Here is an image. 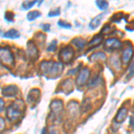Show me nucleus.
Masks as SVG:
<instances>
[{"mask_svg":"<svg viewBox=\"0 0 134 134\" xmlns=\"http://www.w3.org/2000/svg\"><path fill=\"white\" fill-rule=\"evenodd\" d=\"M40 70L41 72L48 79H54L59 76L63 71V65L52 61H43L40 64Z\"/></svg>","mask_w":134,"mask_h":134,"instance_id":"f257e3e1","label":"nucleus"},{"mask_svg":"<svg viewBox=\"0 0 134 134\" xmlns=\"http://www.w3.org/2000/svg\"><path fill=\"white\" fill-rule=\"evenodd\" d=\"M24 109V103L21 100H16L14 101L10 107L6 109V114L9 120L15 122L21 116L23 111Z\"/></svg>","mask_w":134,"mask_h":134,"instance_id":"f03ea898","label":"nucleus"},{"mask_svg":"<svg viewBox=\"0 0 134 134\" xmlns=\"http://www.w3.org/2000/svg\"><path fill=\"white\" fill-rule=\"evenodd\" d=\"M0 63L6 67H12L14 65V55L8 47H0Z\"/></svg>","mask_w":134,"mask_h":134,"instance_id":"7ed1b4c3","label":"nucleus"},{"mask_svg":"<svg viewBox=\"0 0 134 134\" xmlns=\"http://www.w3.org/2000/svg\"><path fill=\"white\" fill-rule=\"evenodd\" d=\"M73 55H74V51H73L72 47L70 46H66L64 48H62L59 54V57L60 59L64 63H69L72 59Z\"/></svg>","mask_w":134,"mask_h":134,"instance_id":"20e7f679","label":"nucleus"},{"mask_svg":"<svg viewBox=\"0 0 134 134\" xmlns=\"http://www.w3.org/2000/svg\"><path fill=\"white\" fill-rule=\"evenodd\" d=\"M88 76H90V70L88 68L83 69L81 72H80L79 75H78V78L76 80V84L79 87L83 86L84 84L87 82Z\"/></svg>","mask_w":134,"mask_h":134,"instance_id":"39448f33","label":"nucleus"},{"mask_svg":"<svg viewBox=\"0 0 134 134\" xmlns=\"http://www.w3.org/2000/svg\"><path fill=\"white\" fill-rule=\"evenodd\" d=\"M27 55L30 59L35 60L38 57V52L36 46L32 41H29L27 44Z\"/></svg>","mask_w":134,"mask_h":134,"instance_id":"423d86ee","label":"nucleus"},{"mask_svg":"<svg viewBox=\"0 0 134 134\" xmlns=\"http://www.w3.org/2000/svg\"><path fill=\"white\" fill-rule=\"evenodd\" d=\"M121 47V42L116 38H109L105 41V48L108 51H113L114 49H117Z\"/></svg>","mask_w":134,"mask_h":134,"instance_id":"0eeeda50","label":"nucleus"},{"mask_svg":"<svg viewBox=\"0 0 134 134\" xmlns=\"http://www.w3.org/2000/svg\"><path fill=\"white\" fill-rule=\"evenodd\" d=\"M18 91L19 90L15 85H10L2 90V94L5 97H13V96H15L17 93H18Z\"/></svg>","mask_w":134,"mask_h":134,"instance_id":"6e6552de","label":"nucleus"},{"mask_svg":"<svg viewBox=\"0 0 134 134\" xmlns=\"http://www.w3.org/2000/svg\"><path fill=\"white\" fill-rule=\"evenodd\" d=\"M133 55V49L131 45H129L126 48L124 49V53H122V61H124V64H127L131 61V57Z\"/></svg>","mask_w":134,"mask_h":134,"instance_id":"1a4fd4ad","label":"nucleus"},{"mask_svg":"<svg viewBox=\"0 0 134 134\" xmlns=\"http://www.w3.org/2000/svg\"><path fill=\"white\" fill-rule=\"evenodd\" d=\"M40 90H38V88H33V90H31V91L29 92V94H28V101H29L30 103L31 102H38V100L40 99Z\"/></svg>","mask_w":134,"mask_h":134,"instance_id":"9d476101","label":"nucleus"},{"mask_svg":"<svg viewBox=\"0 0 134 134\" xmlns=\"http://www.w3.org/2000/svg\"><path fill=\"white\" fill-rule=\"evenodd\" d=\"M50 108L54 113L57 114L63 109V103L61 100H54L50 104Z\"/></svg>","mask_w":134,"mask_h":134,"instance_id":"9b49d317","label":"nucleus"},{"mask_svg":"<svg viewBox=\"0 0 134 134\" xmlns=\"http://www.w3.org/2000/svg\"><path fill=\"white\" fill-rule=\"evenodd\" d=\"M127 113H128V111H127L126 108H124V107H122L120 110H119L117 115L115 116V121L118 122H124L125 120V118H126L127 116Z\"/></svg>","mask_w":134,"mask_h":134,"instance_id":"f8f14e48","label":"nucleus"},{"mask_svg":"<svg viewBox=\"0 0 134 134\" xmlns=\"http://www.w3.org/2000/svg\"><path fill=\"white\" fill-rule=\"evenodd\" d=\"M72 43L77 47V48L81 49V48H83L84 46H85L86 40H83V38H73V40H72Z\"/></svg>","mask_w":134,"mask_h":134,"instance_id":"ddd939ff","label":"nucleus"},{"mask_svg":"<svg viewBox=\"0 0 134 134\" xmlns=\"http://www.w3.org/2000/svg\"><path fill=\"white\" fill-rule=\"evenodd\" d=\"M19 36H20L19 31L14 29L9 30V31H6L5 33L4 34V37L7 38H19Z\"/></svg>","mask_w":134,"mask_h":134,"instance_id":"4468645a","label":"nucleus"},{"mask_svg":"<svg viewBox=\"0 0 134 134\" xmlns=\"http://www.w3.org/2000/svg\"><path fill=\"white\" fill-rule=\"evenodd\" d=\"M103 16H104V14H101L97 17H95V18L91 21V23H90V27L91 28V29H96V28L99 25V23H100V21H101V19L103 18Z\"/></svg>","mask_w":134,"mask_h":134,"instance_id":"2eb2a0df","label":"nucleus"},{"mask_svg":"<svg viewBox=\"0 0 134 134\" xmlns=\"http://www.w3.org/2000/svg\"><path fill=\"white\" fill-rule=\"evenodd\" d=\"M40 15H41V14H40L38 11H31V12H30L29 14H27V19L29 21H34L35 19L40 17Z\"/></svg>","mask_w":134,"mask_h":134,"instance_id":"dca6fc26","label":"nucleus"},{"mask_svg":"<svg viewBox=\"0 0 134 134\" xmlns=\"http://www.w3.org/2000/svg\"><path fill=\"white\" fill-rule=\"evenodd\" d=\"M90 58L91 61H96V60H99V59L105 60V55L104 53H102V52H98V53L93 54Z\"/></svg>","mask_w":134,"mask_h":134,"instance_id":"f3484780","label":"nucleus"},{"mask_svg":"<svg viewBox=\"0 0 134 134\" xmlns=\"http://www.w3.org/2000/svg\"><path fill=\"white\" fill-rule=\"evenodd\" d=\"M103 40V38L102 37H96V38H94L90 42V44H88V47H94L96 46H98L101 43V41Z\"/></svg>","mask_w":134,"mask_h":134,"instance_id":"a211bd4d","label":"nucleus"},{"mask_svg":"<svg viewBox=\"0 0 134 134\" xmlns=\"http://www.w3.org/2000/svg\"><path fill=\"white\" fill-rule=\"evenodd\" d=\"M36 3H37V1H24L21 4V7L24 10H28V9H30V8H31Z\"/></svg>","mask_w":134,"mask_h":134,"instance_id":"6ab92c4d","label":"nucleus"},{"mask_svg":"<svg viewBox=\"0 0 134 134\" xmlns=\"http://www.w3.org/2000/svg\"><path fill=\"white\" fill-rule=\"evenodd\" d=\"M97 5L98 6V8L100 10H105L108 7V3L105 1H97L96 2Z\"/></svg>","mask_w":134,"mask_h":134,"instance_id":"aec40b11","label":"nucleus"},{"mask_svg":"<svg viewBox=\"0 0 134 134\" xmlns=\"http://www.w3.org/2000/svg\"><path fill=\"white\" fill-rule=\"evenodd\" d=\"M55 48H57V40H53L50 44H49V46L47 47V51H50V52H53L55 50Z\"/></svg>","mask_w":134,"mask_h":134,"instance_id":"412c9836","label":"nucleus"},{"mask_svg":"<svg viewBox=\"0 0 134 134\" xmlns=\"http://www.w3.org/2000/svg\"><path fill=\"white\" fill-rule=\"evenodd\" d=\"M14 13L9 12V11H8V12H6L5 14V20H7L8 21H11L14 20Z\"/></svg>","mask_w":134,"mask_h":134,"instance_id":"4be33fe9","label":"nucleus"},{"mask_svg":"<svg viewBox=\"0 0 134 134\" xmlns=\"http://www.w3.org/2000/svg\"><path fill=\"white\" fill-rule=\"evenodd\" d=\"M60 14V9L59 8H57V9L51 10L50 12L48 13V16L49 17H53V16H57Z\"/></svg>","mask_w":134,"mask_h":134,"instance_id":"5701e85b","label":"nucleus"},{"mask_svg":"<svg viewBox=\"0 0 134 134\" xmlns=\"http://www.w3.org/2000/svg\"><path fill=\"white\" fill-rule=\"evenodd\" d=\"M58 25L60 26V27H63V28H71L72 27V25L70 24V23H66V21H58Z\"/></svg>","mask_w":134,"mask_h":134,"instance_id":"b1692460","label":"nucleus"},{"mask_svg":"<svg viewBox=\"0 0 134 134\" xmlns=\"http://www.w3.org/2000/svg\"><path fill=\"white\" fill-rule=\"evenodd\" d=\"M112 31V28L110 27V25H105V27L103 28V30H102V33H105V34H108L109 32H111Z\"/></svg>","mask_w":134,"mask_h":134,"instance_id":"393cba45","label":"nucleus"},{"mask_svg":"<svg viewBox=\"0 0 134 134\" xmlns=\"http://www.w3.org/2000/svg\"><path fill=\"white\" fill-rule=\"evenodd\" d=\"M49 134H60L59 131L57 129H55V127H50L49 128Z\"/></svg>","mask_w":134,"mask_h":134,"instance_id":"a878e982","label":"nucleus"},{"mask_svg":"<svg viewBox=\"0 0 134 134\" xmlns=\"http://www.w3.org/2000/svg\"><path fill=\"white\" fill-rule=\"evenodd\" d=\"M5 120H4L2 117H0V131H2V130H4V128H5Z\"/></svg>","mask_w":134,"mask_h":134,"instance_id":"bb28decb","label":"nucleus"},{"mask_svg":"<svg viewBox=\"0 0 134 134\" xmlns=\"http://www.w3.org/2000/svg\"><path fill=\"white\" fill-rule=\"evenodd\" d=\"M4 105H5V103H4L3 99L0 98V112H1L2 110L4 109Z\"/></svg>","mask_w":134,"mask_h":134,"instance_id":"cd10ccee","label":"nucleus"},{"mask_svg":"<svg viewBox=\"0 0 134 134\" xmlns=\"http://www.w3.org/2000/svg\"><path fill=\"white\" fill-rule=\"evenodd\" d=\"M49 28H50V25L49 24L43 25V30H44V31H49Z\"/></svg>","mask_w":134,"mask_h":134,"instance_id":"c85d7f7f","label":"nucleus"},{"mask_svg":"<svg viewBox=\"0 0 134 134\" xmlns=\"http://www.w3.org/2000/svg\"><path fill=\"white\" fill-rule=\"evenodd\" d=\"M131 124L133 125V129H134V117H133V116L131 118Z\"/></svg>","mask_w":134,"mask_h":134,"instance_id":"c756f323","label":"nucleus"},{"mask_svg":"<svg viewBox=\"0 0 134 134\" xmlns=\"http://www.w3.org/2000/svg\"><path fill=\"white\" fill-rule=\"evenodd\" d=\"M41 134H47V131H46V129H43L42 130V132H41Z\"/></svg>","mask_w":134,"mask_h":134,"instance_id":"7c9ffc66","label":"nucleus"}]
</instances>
